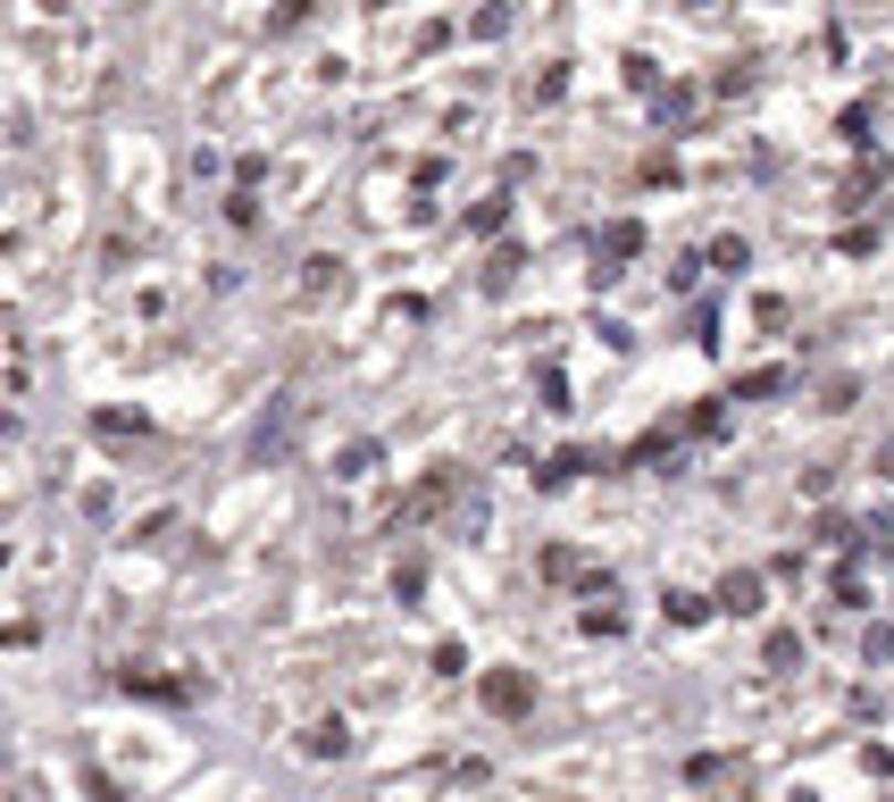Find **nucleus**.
<instances>
[{
    "mask_svg": "<svg viewBox=\"0 0 894 802\" xmlns=\"http://www.w3.org/2000/svg\"><path fill=\"white\" fill-rule=\"evenodd\" d=\"M886 477H894V443H886Z\"/></svg>",
    "mask_w": 894,
    "mask_h": 802,
    "instance_id": "1",
    "label": "nucleus"
}]
</instances>
